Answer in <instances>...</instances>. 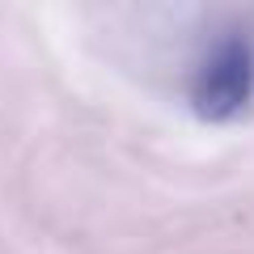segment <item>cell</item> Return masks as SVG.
<instances>
[{
    "mask_svg": "<svg viewBox=\"0 0 254 254\" xmlns=\"http://www.w3.org/2000/svg\"><path fill=\"white\" fill-rule=\"evenodd\" d=\"M254 93V38L250 34H229L203 55L195 68V106L212 119H229L250 102Z\"/></svg>",
    "mask_w": 254,
    "mask_h": 254,
    "instance_id": "1",
    "label": "cell"
}]
</instances>
